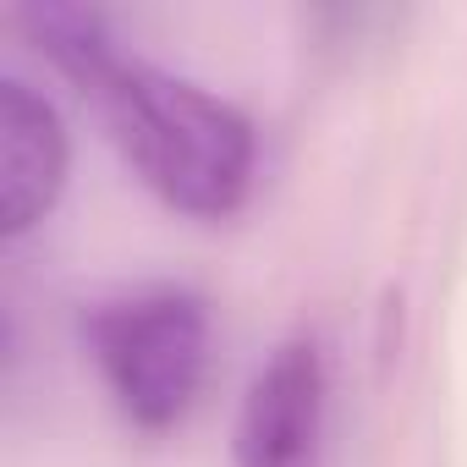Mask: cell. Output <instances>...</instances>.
I'll use <instances>...</instances> for the list:
<instances>
[{
    "mask_svg": "<svg viewBox=\"0 0 467 467\" xmlns=\"http://www.w3.org/2000/svg\"><path fill=\"white\" fill-rule=\"evenodd\" d=\"M34 45L105 110V127L127 165L182 214L225 220L254 187V127L220 94L127 56L99 12L83 6H28L23 12Z\"/></svg>",
    "mask_w": 467,
    "mask_h": 467,
    "instance_id": "obj_1",
    "label": "cell"
},
{
    "mask_svg": "<svg viewBox=\"0 0 467 467\" xmlns=\"http://www.w3.org/2000/svg\"><path fill=\"white\" fill-rule=\"evenodd\" d=\"M88 352L138 429H176L209 374V308L187 286H138L88 314Z\"/></svg>",
    "mask_w": 467,
    "mask_h": 467,
    "instance_id": "obj_2",
    "label": "cell"
},
{
    "mask_svg": "<svg viewBox=\"0 0 467 467\" xmlns=\"http://www.w3.org/2000/svg\"><path fill=\"white\" fill-rule=\"evenodd\" d=\"M330 374L319 341H281L248 379L237 418V467H325Z\"/></svg>",
    "mask_w": 467,
    "mask_h": 467,
    "instance_id": "obj_3",
    "label": "cell"
},
{
    "mask_svg": "<svg viewBox=\"0 0 467 467\" xmlns=\"http://www.w3.org/2000/svg\"><path fill=\"white\" fill-rule=\"evenodd\" d=\"M67 127L61 110L23 78L0 83V231L17 243L34 231L67 187Z\"/></svg>",
    "mask_w": 467,
    "mask_h": 467,
    "instance_id": "obj_4",
    "label": "cell"
}]
</instances>
